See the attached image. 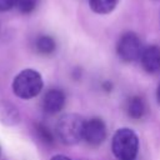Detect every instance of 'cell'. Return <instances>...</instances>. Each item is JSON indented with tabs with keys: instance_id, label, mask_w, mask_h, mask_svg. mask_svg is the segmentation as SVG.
Here are the masks:
<instances>
[{
	"instance_id": "16",
	"label": "cell",
	"mask_w": 160,
	"mask_h": 160,
	"mask_svg": "<svg viewBox=\"0 0 160 160\" xmlns=\"http://www.w3.org/2000/svg\"><path fill=\"white\" fill-rule=\"evenodd\" d=\"M102 88H104L106 91H110V90H111V88H112V85H111V82H110V81H105V82L102 84Z\"/></svg>"
},
{
	"instance_id": "10",
	"label": "cell",
	"mask_w": 160,
	"mask_h": 160,
	"mask_svg": "<svg viewBox=\"0 0 160 160\" xmlns=\"http://www.w3.org/2000/svg\"><path fill=\"white\" fill-rule=\"evenodd\" d=\"M35 49H36L38 52H40L42 55H49V54L55 51L56 44H55V40L51 36H49V35H40L35 40Z\"/></svg>"
},
{
	"instance_id": "5",
	"label": "cell",
	"mask_w": 160,
	"mask_h": 160,
	"mask_svg": "<svg viewBox=\"0 0 160 160\" xmlns=\"http://www.w3.org/2000/svg\"><path fill=\"white\" fill-rule=\"evenodd\" d=\"M105 138H106V126L101 119L94 118L85 121L82 139L88 144L92 146H98L105 140Z\"/></svg>"
},
{
	"instance_id": "15",
	"label": "cell",
	"mask_w": 160,
	"mask_h": 160,
	"mask_svg": "<svg viewBox=\"0 0 160 160\" xmlns=\"http://www.w3.org/2000/svg\"><path fill=\"white\" fill-rule=\"evenodd\" d=\"M50 160H71V159L68 158V156H65V155H55Z\"/></svg>"
},
{
	"instance_id": "14",
	"label": "cell",
	"mask_w": 160,
	"mask_h": 160,
	"mask_svg": "<svg viewBox=\"0 0 160 160\" xmlns=\"http://www.w3.org/2000/svg\"><path fill=\"white\" fill-rule=\"evenodd\" d=\"M18 0H0V11H9L16 6Z\"/></svg>"
},
{
	"instance_id": "4",
	"label": "cell",
	"mask_w": 160,
	"mask_h": 160,
	"mask_svg": "<svg viewBox=\"0 0 160 160\" xmlns=\"http://www.w3.org/2000/svg\"><path fill=\"white\" fill-rule=\"evenodd\" d=\"M142 50L144 49L139 36L131 31L122 34L116 45V51L119 58L126 62H131L140 59Z\"/></svg>"
},
{
	"instance_id": "11",
	"label": "cell",
	"mask_w": 160,
	"mask_h": 160,
	"mask_svg": "<svg viewBox=\"0 0 160 160\" xmlns=\"http://www.w3.org/2000/svg\"><path fill=\"white\" fill-rule=\"evenodd\" d=\"M119 0H90V8L96 14H109L111 12Z\"/></svg>"
},
{
	"instance_id": "9",
	"label": "cell",
	"mask_w": 160,
	"mask_h": 160,
	"mask_svg": "<svg viewBox=\"0 0 160 160\" xmlns=\"http://www.w3.org/2000/svg\"><path fill=\"white\" fill-rule=\"evenodd\" d=\"M126 111L128 115L132 119H141L146 111V105L145 101L140 98V96H132L128 100V105H126Z\"/></svg>"
},
{
	"instance_id": "3",
	"label": "cell",
	"mask_w": 160,
	"mask_h": 160,
	"mask_svg": "<svg viewBox=\"0 0 160 160\" xmlns=\"http://www.w3.org/2000/svg\"><path fill=\"white\" fill-rule=\"evenodd\" d=\"M111 148L118 160H135L139 150V139L132 130L122 128L115 132Z\"/></svg>"
},
{
	"instance_id": "13",
	"label": "cell",
	"mask_w": 160,
	"mask_h": 160,
	"mask_svg": "<svg viewBox=\"0 0 160 160\" xmlns=\"http://www.w3.org/2000/svg\"><path fill=\"white\" fill-rule=\"evenodd\" d=\"M39 4V0H18L16 8L22 14H30L32 12Z\"/></svg>"
},
{
	"instance_id": "19",
	"label": "cell",
	"mask_w": 160,
	"mask_h": 160,
	"mask_svg": "<svg viewBox=\"0 0 160 160\" xmlns=\"http://www.w3.org/2000/svg\"><path fill=\"white\" fill-rule=\"evenodd\" d=\"M0 154H1V149H0Z\"/></svg>"
},
{
	"instance_id": "12",
	"label": "cell",
	"mask_w": 160,
	"mask_h": 160,
	"mask_svg": "<svg viewBox=\"0 0 160 160\" xmlns=\"http://www.w3.org/2000/svg\"><path fill=\"white\" fill-rule=\"evenodd\" d=\"M35 130H36V134L41 139L42 142H45V144H52L54 142V135H52V132L50 131V129L46 125L36 124L35 125Z\"/></svg>"
},
{
	"instance_id": "17",
	"label": "cell",
	"mask_w": 160,
	"mask_h": 160,
	"mask_svg": "<svg viewBox=\"0 0 160 160\" xmlns=\"http://www.w3.org/2000/svg\"><path fill=\"white\" fill-rule=\"evenodd\" d=\"M158 101H159V104H160V85H159V88H158Z\"/></svg>"
},
{
	"instance_id": "6",
	"label": "cell",
	"mask_w": 160,
	"mask_h": 160,
	"mask_svg": "<svg viewBox=\"0 0 160 160\" xmlns=\"http://www.w3.org/2000/svg\"><path fill=\"white\" fill-rule=\"evenodd\" d=\"M144 70L149 74H156L160 71V48L150 45L145 48L140 56Z\"/></svg>"
},
{
	"instance_id": "8",
	"label": "cell",
	"mask_w": 160,
	"mask_h": 160,
	"mask_svg": "<svg viewBox=\"0 0 160 160\" xmlns=\"http://www.w3.org/2000/svg\"><path fill=\"white\" fill-rule=\"evenodd\" d=\"M20 121V112L18 108L8 101V100H0V122L8 126L16 125Z\"/></svg>"
},
{
	"instance_id": "18",
	"label": "cell",
	"mask_w": 160,
	"mask_h": 160,
	"mask_svg": "<svg viewBox=\"0 0 160 160\" xmlns=\"http://www.w3.org/2000/svg\"><path fill=\"white\" fill-rule=\"evenodd\" d=\"M154 1H160V0H154Z\"/></svg>"
},
{
	"instance_id": "1",
	"label": "cell",
	"mask_w": 160,
	"mask_h": 160,
	"mask_svg": "<svg viewBox=\"0 0 160 160\" xmlns=\"http://www.w3.org/2000/svg\"><path fill=\"white\" fill-rule=\"evenodd\" d=\"M84 124L85 121L81 116L76 114H66L58 120L55 132L62 144L74 145L82 139Z\"/></svg>"
},
{
	"instance_id": "7",
	"label": "cell",
	"mask_w": 160,
	"mask_h": 160,
	"mask_svg": "<svg viewBox=\"0 0 160 160\" xmlns=\"http://www.w3.org/2000/svg\"><path fill=\"white\" fill-rule=\"evenodd\" d=\"M65 105V94L60 89H50L42 98V109L48 114L59 112Z\"/></svg>"
},
{
	"instance_id": "2",
	"label": "cell",
	"mask_w": 160,
	"mask_h": 160,
	"mask_svg": "<svg viewBox=\"0 0 160 160\" xmlns=\"http://www.w3.org/2000/svg\"><path fill=\"white\" fill-rule=\"evenodd\" d=\"M42 89V78L34 69L20 71L12 81V91L20 99L35 98Z\"/></svg>"
}]
</instances>
